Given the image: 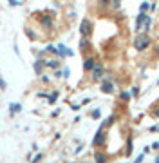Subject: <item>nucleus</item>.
<instances>
[{
  "label": "nucleus",
  "mask_w": 159,
  "mask_h": 163,
  "mask_svg": "<svg viewBox=\"0 0 159 163\" xmlns=\"http://www.w3.org/2000/svg\"><path fill=\"white\" fill-rule=\"evenodd\" d=\"M148 45H150V38H148L146 35H139V36H136V40H134V47H136L138 51H145Z\"/></svg>",
  "instance_id": "1"
},
{
  "label": "nucleus",
  "mask_w": 159,
  "mask_h": 163,
  "mask_svg": "<svg viewBox=\"0 0 159 163\" xmlns=\"http://www.w3.org/2000/svg\"><path fill=\"white\" fill-rule=\"evenodd\" d=\"M91 29H92V24L87 20H81V25H80V33H81V36H87V35H91Z\"/></svg>",
  "instance_id": "2"
},
{
  "label": "nucleus",
  "mask_w": 159,
  "mask_h": 163,
  "mask_svg": "<svg viewBox=\"0 0 159 163\" xmlns=\"http://www.w3.org/2000/svg\"><path fill=\"white\" fill-rule=\"evenodd\" d=\"M146 17L148 15H145V11H141L138 15V18H136V31H143V24L146 20Z\"/></svg>",
  "instance_id": "3"
},
{
  "label": "nucleus",
  "mask_w": 159,
  "mask_h": 163,
  "mask_svg": "<svg viewBox=\"0 0 159 163\" xmlns=\"http://www.w3.org/2000/svg\"><path fill=\"white\" fill-rule=\"evenodd\" d=\"M101 93H105V94H112V93H114V85H112L110 82H103V83H101Z\"/></svg>",
  "instance_id": "4"
},
{
  "label": "nucleus",
  "mask_w": 159,
  "mask_h": 163,
  "mask_svg": "<svg viewBox=\"0 0 159 163\" xmlns=\"http://www.w3.org/2000/svg\"><path fill=\"white\" fill-rule=\"evenodd\" d=\"M94 145H101V143H103V125H101V127H99V131L98 132H96V136H94Z\"/></svg>",
  "instance_id": "5"
},
{
  "label": "nucleus",
  "mask_w": 159,
  "mask_h": 163,
  "mask_svg": "<svg viewBox=\"0 0 159 163\" xmlns=\"http://www.w3.org/2000/svg\"><path fill=\"white\" fill-rule=\"evenodd\" d=\"M101 76H103V69H101L99 65L92 67V80H99Z\"/></svg>",
  "instance_id": "6"
},
{
  "label": "nucleus",
  "mask_w": 159,
  "mask_h": 163,
  "mask_svg": "<svg viewBox=\"0 0 159 163\" xmlns=\"http://www.w3.org/2000/svg\"><path fill=\"white\" fill-rule=\"evenodd\" d=\"M92 67H94V58H85L83 69H85V71H92Z\"/></svg>",
  "instance_id": "7"
},
{
  "label": "nucleus",
  "mask_w": 159,
  "mask_h": 163,
  "mask_svg": "<svg viewBox=\"0 0 159 163\" xmlns=\"http://www.w3.org/2000/svg\"><path fill=\"white\" fill-rule=\"evenodd\" d=\"M150 25H152V18H150V17H146V20H145V24H143V31H148V29H150Z\"/></svg>",
  "instance_id": "8"
},
{
  "label": "nucleus",
  "mask_w": 159,
  "mask_h": 163,
  "mask_svg": "<svg viewBox=\"0 0 159 163\" xmlns=\"http://www.w3.org/2000/svg\"><path fill=\"white\" fill-rule=\"evenodd\" d=\"M20 109H22V107H20L18 103H13V105H11V112H18Z\"/></svg>",
  "instance_id": "9"
},
{
  "label": "nucleus",
  "mask_w": 159,
  "mask_h": 163,
  "mask_svg": "<svg viewBox=\"0 0 159 163\" xmlns=\"http://www.w3.org/2000/svg\"><path fill=\"white\" fill-rule=\"evenodd\" d=\"M148 7H150V4H148V2H143V4H141V7H139V9H141V11H146V9H148Z\"/></svg>",
  "instance_id": "10"
},
{
  "label": "nucleus",
  "mask_w": 159,
  "mask_h": 163,
  "mask_svg": "<svg viewBox=\"0 0 159 163\" xmlns=\"http://www.w3.org/2000/svg\"><path fill=\"white\" fill-rule=\"evenodd\" d=\"M56 98H58V93L51 94V96H49V102H51V103H54V102H56Z\"/></svg>",
  "instance_id": "11"
},
{
  "label": "nucleus",
  "mask_w": 159,
  "mask_h": 163,
  "mask_svg": "<svg viewBox=\"0 0 159 163\" xmlns=\"http://www.w3.org/2000/svg\"><path fill=\"white\" fill-rule=\"evenodd\" d=\"M47 65H49V67H58V62L56 60H49L47 62Z\"/></svg>",
  "instance_id": "12"
},
{
  "label": "nucleus",
  "mask_w": 159,
  "mask_h": 163,
  "mask_svg": "<svg viewBox=\"0 0 159 163\" xmlns=\"http://www.w3.org/2000/svg\"><path fill=\"white\" fill-rule=\"evenodd\" d=\"M121 100H125V102L130 100V94H128V93H121Z\"/></svg>",
  "instance_id": "13"
},
{
  "label": "nucleus",
  "mask_w": 159,
  "mask_h": 163,
  "mask_svg": "<svg viewBox=\"0 0 159 163\" xmlns=\"http://www.w3.org/2000/svg\"><path fill=\"white\" fill-rule=\"evenodd\" d=\"M35 71H36V73H40V71H42V63H40V62H36V63H35Z\"/></svg>",
  "instance_id": "14"
},
{
  "label": "nucleus",
  "mask_w": 159,
  "mask_h": 163,
  "mask_svg": "<svg viewBox=\"0 0 159 163\" xmlns=\"http://www.w3.org/2000/svg\"><path fill=\"white\" fill-rule=\"evenodd\" d=\"M80 47H81V51H85V49H87V42L81 40V42H80Z\"/></svg>",
  "instance_id": "15"
},
{
  "label": "nucleus",
  "mask_w": 159,
  "mask_h": 163,
  "mask_svg": "<svg viewBox=\"0 0 159 163\" xmlns=\"http://www.w3.org/2000/svg\"><path fill=\"white\" fill-rule=\"evenodd\" d=\"M132 149H134V145H132V140H128V150H127V154H130V152H132Z\"/></svg>",
  "instance_id": "16"
},
{
  "label": "nucleus",
  "mask_w": 159,
  "mask_h": 163,
  "mask_svg": "<svg viewBox=\"0 0 159 163\" xmlns=\"http://www.w3.org/2000/svg\"><path fill=\"white\" fill-rule=\"evenodd\" d=\"M96 161H105V156L103 154H96Z\"/></svg>",
  "instance_id": "17"
},
{
  "label": "nucleus",
  "mask_w": 159,
  "mask_h": 163,
  "mask_svg": "<svg viewBox=\"0 0 159 163\" xmlns=\"http://www.w3.org/2000/svg\"><path fill=\"white\" fill-rule=\"evenodd\" d=\"M7 2H9L11 6H20V4H22V2H18V0H7Z\"/></svg>",
  "instance_id": "18"
},
{
  "label": "nucleus",
  "mask_w": 159,
  "mask_h": 163,
  "mask_svg": "<svg viewBox=\"0 0 159 163\" xmlns=\"http://www.w3.org/2000/svg\"><path fill=\"white\" fill-rule=\"evenodd\" d=\"M139 94V89L138 87H134V89H132V96H138Z\"/></svg>",
  "instance_id": "19"
},
{
  "label": "nucleus",
  "mask_w": 159,
  "mask_h": 163,
  "mask_svg": "<svg viewBox=\"0 0 159 163\" xmlns=\"http://www.w3.org/2000/svg\"><path fill=\"white\" fill-rule=\"evenodd\" d=\"M112 2H114V4H112V6H114V7H116V9H119V6H121V4H119V0H112Z\"/></svg>",
  "instance_id": "20"
},
{
  "label": "nucleus",
  "mask_w": 159,
  "mask_h": 163,
  "mask_svg": "<svg viewBox=\"0 0 159 163\" xmlns=\"http://www.w3.org/2000/svg\"><path fill=\"white\" fill-rule=\"evenodd\" d=\"M99 114H101L99 111H94V112H92V118H99Z\"/></svg>",
  "instance_id": "21"
},
{
  "label": "nucleus",
  "mask_w": 159,
  "mask_h": 163,
  "mask_svg": "<svg viewBox=\"0 0 159 163\" xmlns=\"http://www.w3.org/2000/svg\"><path fill=\"white\" fill-rule=\"evenodd\" d=\"M42 22H43L45 25H51V18H43V20H42Z\"/></svg>",
  "instance_id": "22"
},
{
  "label": "nucleus",
  "mask_w": 159,
  "mask_h": 163,
  "mask_svg": "<svg viewBox=\"0 0 159 163\" xmlns=\"http://www.w3.org/2000/svg\"><path fill=\"white\" fill-rule=\"evenodd\" d=\"M109 2H110V0H99V4H101V6H109Z\"/></svg>",
  "instance_id": "23"
},
{
  "label": "nucleus",
  "mask_w": 159,
  "mask_h": 163,
  "mask_svg": "<svg viewBox=\"0 0 159 163\" xmlns=\"http://www.w3.org/2000/svg\"><path fill=\"white\" fill-rule=\"evenodd\" d=\"M152 149H159V142H156L154 145H152Z\"/></svg>",
  "instance_id": "24"
},
{
  "label": "nucleus",
  "mask_w": 159,
  "mask_h": 163,
  "mask_svg": "<svg viewBox=\"0 0 159 163\" xmlns=\"http://www.w3.org/2000/svg\"><path fill=\"white\" fill-rule=\"evenodd\" d=\"M156 116H157V118H159V109H157V111H156Z\"/></svg>",
  "instance_id": "25"
},
{
  "label": "nucleus",
  "mask_w": 159,
  "mask_h": 163,
  "mask_svg": "<svg viewBox=\"0 0 159 163\" xmlns=\"http://www.w3.org/2000/svg\"><path fill=\"white\" fill-rule=\"evenodd\" d=\"M157 55H159V45H157Z\"/></svg>",
  "instance_id": "26"
},
{
  "label": "nucleus",
  "mask_w": 159,
  "mask_h": 163,
  "mask_svg": "<svg viewBox=\"0 0 159 163\" xmlns=\"http://www.w3.org/2000/svg\"><path fill=\"white\" fill-rule=\"evenodd\" d=\"M157 131H159V127H157Z\"/></svg>",
  "instance_id": "27"
},
{
  "label": "nucleus",
  "mask_w": 159,
  "mask_h": 163,
  "mask_svg": "<svg viewBox=\"0 0 159 163\" xmlns=\"http://www.w3.org/2000/svg\"><path fill=\"white\" fill-rule=\"evenodd\" d=\"M157 83H159V80H157Z\"/></svg>",
  "instance_id": "28"
}]
</instances>
